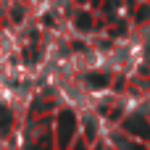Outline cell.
<instances>
[{"label": "cell", "instance_id": "3957f363", "mask_svg": "<svg viewBox=\"0 0 150 150\" xmlns=\"http://www.w3.org/2000/svg\"><path fill=\"white\" fill-rule=\"evenodd\" d=\"M87 84L95 87V90H103V87H108V76L105 74H90L87 76Z\"/></svg>", "mask_w": 150, "mask_h": 150}, {"label": "cell", "instance_id": "277c9868", "mask_svg": "<svg viewBox=\"0 0 150 150\" xmlns=\"http://www.w3.org/2000/svg\"><path fill=\"white\" fill-rule=\"evenodd\" d=\"M76 26H79V29H90V26H92V18H90L87 13H82V16H76Z\"/></svg>", "mask_w": 150, "mask_h": 150}, {"label": "cell", "instance_id": "6da1fadb", "mask_svg": "<svg viewBox=\"0 0 150 150\" xmlns=\"http://www.w3.org/2000/svg\"><path fill=\"white\" fill-rule=\"evenodd\" d=\"M58 129H61V142L69 145V140H71V134H74V129H76V116H74L71 111H61V116H58Z\"/></svg>", "mask_w": 150, "mask_h": 150}, {"label": "cell", "instance_id": "5b68a950", "mask_svg": "<svg viewBox=\"0 0 150 150\" xmlns=\"http://www.w3.org/2000/svg\"><path fill=\"white\" fill-rule=\"evenodd\" d=\"M148 16H150V8H140V13H137V18L142 21V18H148Z\"/></svg>", "mask_w": 150, "mask_h": 150}, {"label": "cell", "instance_id": "7a4b0ae2", "mask_svg": "<svg viewBox=\"0 0 150 150\" xmlns=\"http://www.w3.org/2000/svg\"><path fill=\"white\" fill-rule=\"evenodd\" d=\"M124 129L132 132V134H140V137H148V134H150V124L142 119V116H132V119H127Z\"/></svg>", "mask_w": 150, "mask_h": 150}]
</instances>
